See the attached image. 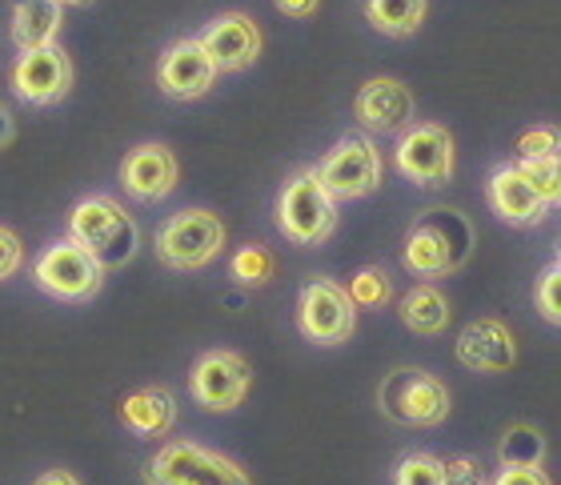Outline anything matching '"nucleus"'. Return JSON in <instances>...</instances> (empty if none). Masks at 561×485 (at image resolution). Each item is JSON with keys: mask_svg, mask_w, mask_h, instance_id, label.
<instances>
[{"mask_svg": "<svg viewBox=\"0 0 561 485\" xmlns=\"http://www.w3.org/2000/svg\"><path fill=\"white\" fill-rule=\"evenodd\" d=\"M490 485H553L541 465H502Z\"/></svg>", "mask_w": 561, "mask_h": 485, "instance_id": "31", "label": "nucleus"}, {"mask_svg": "<svg viewBox=\"0 0 561 485\" xmlns=\"http://www.w3.org/2000/svg\"><path fill=\"white\" fill-rule=\"evenodd\" d=\"M393 485H445V462L433 453H410L401 458Z\"/></svg>", "mask_w": 561, "mask_h": 485, "instance_id": "26", "label": "nucleus"}, {"mask_svg": "<svg viewBox=\"0 0 561 485\" xmlns=\"http://www.w3.org/2000/svg\"><path fill=\"white\" fill-rule=\"evenodd\" d=\"M277 226L293 245H325L337 229V201L325 193L313 169H301L285 181L277 197Z\"/></svg>", "mask_w": 561, "mask_h": 485, "instance_id": "3", "label": "nucleus"}, {"mask_svg": "<svg viewBox=\"0 0 561 485\" xmlns=\"http://www.w3.org/2000/svg\"><path fill=\"white\" fill-rule=\"evenodd\" d=\"M233 277L241 285H265L273 277V257H270V249L265 245H245L241 253L233 257Z\"/></svg>", "mask_w": 561, "mask_h": 485, "instance_id": "27", "label": "nucleus"}, {"mask_svg": "<svg viewBox=\"0 0 561 485\" xmlns=\"http://www.w3.org/2000/svg\"><path fill=\"white\" fill-rule=\"evenodd\" d=\"M65 4L57 0H12V45L21 53L57 45L60 21H65Z\"/></svg>", "mask_w": 561, "mask_h": 485, "instance_id": "20", "label": "nucleus"}, {"mask_svg": "<svg viewBox=\"0 0 561 485\" xmlns=\"http://www.w3.org/2000/svg\"><path fill=\"white\" fill-rule=\"evenodd\" d=\"M430 0H365V21L386 36H413L425 21Z\"/></svg>", "mask_w": 561, "mask_h": 485, "instance_id": "22", "label": "nucleus"}, {"mask_svg": "<svg viewBox=\"0 0 561 485\" xmlns=\"http://www.w3.org/2000/svg\"><path fill=\"white\" fill-rule=\"evenodd\" d=\"M297 330L313 345H345L357 330V309H353L345 285L313 277L297 297Z\"/></svg>", "mask_w": 561, "mask_h": 485, "instance_id": "8", "label": "nucleus"}, {"mask_svg": "<svg viewBox=\"0 0 561 485\" xmlns=\"http://www.w3.org/2000/svg\"><path fill=\"white\" fill-rule=\"evenodd\" d=\"M33 485H81V482H77L69 470H48V474H41Z\"/></svg>", "mask_w": 561, "mask_h": 485, "instance_id": "34", "label": "nucleus"}, {"mask_svg": "<svg viewBox=\"0 0 561 485\" xmlns=\"http://www.w3.org/2000/svg\"><path fill=\"white\" fill-rule=\"evenodd\" d=\"M145 482L149 485H253L233 458L205 450V446H193V441H169L164 450L152 453V462L145 465Z\"/></svg>", "mask_w": 561, "mask_h": 485, "instance_id": "5", "label": "nucleus"}, {"mask_svg": "<svg viewBox=\"0 0 561 485\" xmlns=\"http://www.w3.org/2000/svg\"><path fill=\"white\" fill-rule=\"evenodd\" d=\"M69 89H72V60L57 45L21 53L16 65H12V93L21 96L24 105H57V101H65Z\"/></svg>", "mask_w": 561, "mask_h": 485, "instance_id": "12", "label": "nucleus"}, {"mask_svg": "<svg viewBox=\"0 0 561 485\" xmlns=\"http://www.w3.org/2000/svg\"><path fill=\"white\" fill-rule=\"evenodd\" d=\"M33 281L57 301H89L101 293L105 285V269L96 265L81 245H72L69 238L48 245L41 257L33 261Z\"/></svg>", "mask_w": 561, "mask_h": 485, "instance_id": "9", "label": "nucleus"}, {"mask_svg": "<svg viewBox=\"0 0 561 485\" xmlns=\"http://www.w3.org/2000/svg\"><path fill=\"white\" fill-rule=\"evenodd\" d=\"M12 141V117H9V108L0 105V149Z\"/></svg>", "mask_w": 561, "mask_h": 485, "instance_id": "35", "label": "nucleus"}, {"mask_svg": "<svg viewBox=\"0 0 561 485\" xmlns=\"http://www.w3.org/2000/svg\"><path fill=\"white\" fill-rule=\"evenodd\" d=\"M398 313L413 333H421V337H437V333L449 325V301H445V293L433 289V285H413L410 293L398 301Z\"/></svg>", "mask_w": 561, "mask_h": 485, "instance_id": "21", "label": "nucleus"}, {"mask_svg": "<svg viewBox=\"0 0 561 485\" xmlns=\"http://www.w3.org/2000/svg\"><path fill=\"white\" fill-rule=\"evenodd\" d=\"M502 465H541L546 458V441L534 426H514L502 438Z\"/></svg>", "mask_w": 561, "mask_h": 485, "instance_id": "24", "label": "nucleus"}, {"mask_svg": "<svg viewBox=\"0 0 561 485\" xmlns=\"http://www.w3.org/2000/svg\"><path fill=\"white\" fill-rule=\"evenodd\" d=\"M561 137L553 125H541V129L522 132L517 141V165H541V161H558Z\"/></svg>", "mask_w": 561, "mask_h": 485, "instance_id": "25", "label": "nucleus"}, {"mask_svg": "<svg viewBox=\"0 0 561 485\" xmlns=\"http://www.w3.org/2000/svg\"><path fill=\"white\" fill-rule=\"evenodd\" d=\"M249 361L237 349H213L193 366L188 373V393L197 397V405L213 409V414H229L237 405L245 402L249 393Z\"/></svg>", "mask_w": 561, "mask_h": 485, "instance_id": "10", "label": "nucleus"}, {"mask_svg": "<svg viewBox=\"0 0 561 485\" xmlns=\"http://www.w3.org/2000/svg\"><path fill=\"white\" fill-rule=\"evenodd\" d=\"M273 4H277L280 16H289V21H305V16H313L321 0H273Z\"/></svg>", "mask_w": 561, "mask_h": 485, "instance_id": "33", "label": "nucleus"}, {"mask_svg": "<svg viewBox=\"0 0 561 485\" xmlns=\"http://www.w3.org/2000/svg\"><path fill=\"white\" fill-rule=\"evenodd\" d=\"M121 422L137 438H164L176 426V397L164 385H145L121 402Z\"/></svg>", "mask_w": 561, "mask_h": 485, "instance_id": "19", "label": "nucleus"}, {"mask_svg": "<svg viewBox=\"0 0 561 485\" xmlns=\"http://www.w3.org/2000/svg\"><path fill=\"white\" fill-rule=\"evenodd\" d=\"M445 485H490V482H485L478 462L457 458V462H445Z\"/></svg>", "mask_w": 561, "mask_h": 485, "instance_id": "32", "label": "nucleus"}, {"mask_svg": "<svg viewBox=\"0 0 561 485\" xmlns=\"http://www.w3.org/2000/svg\"><path fill=\"white\" fill-rule=\"evenodd\" d=\"M522 173L529 177V185L541 193V201L550 205H558V197H561V169H558V161H541V165H517Z\"/></svg>", "mask_w": 561, "mask_h": 485, "instance_id": "29", "label": "nucleus"}, {"mask_svg": "<svg viewBox=\"0 0 561 485\" xmlns=\"http://www.w3.org/2000/svg\"><path fill=\"white\" fill-rule=\"evenodd\" d=\"M561 261L553 257L550 265H546V273L538 277V289H534V301H538L541 317L550 321V325H558L561 321Z\"/></svg>", "mask_w": 561, "mask_h": 485, "instance_id": "28", "label": "nucleus"}, {"mask_svg": "<svg viewBox=\"0 0 561 485\" xmlns=\"http://www.w3.org/2000/svg\"><path fill=\"white\" fill-rule=\"evenodd\" d=\"M398 173L417 185H445L454 177V137L442 125H410L398 141Z\"/></svg>", "mask_w": 561, "mask_h": 485, "instance_id": "11", "label": "nucleus"}, {"mask_svg": "<svg viewBox=\"0 0 561 485\" xmlns=\"http://www.w3.org/2000/svg\"><path fill=\"white\" fill-rule=\"evenodd\" d=\"M353 117L362 120L365 132L377 137H401L413 125V93L398 77H374L353 96Z\"/></svg>", "mask_w": 561, "mask_h": 485, "instance_id": "13", "label": "nucleus"}, {"mask_svg": "<svg viewBox=\"0 0 561 485\" xmlns=\"http://www.w3.org/2000/svg\"><path fill=\"white\" fill-rule=\"evenodd\" d=\"M457 361L473 369V373H505L517 361L514 333L505 330L497 317L469 321L461 337H457Z\"/></svg>", "mask_w": 561, "mask_h": 485, "instance_id": "17", "label": "nucleus"}, {"mask_svg": "<svg viewBox=\"0 0 561 485\" xmlns=\"http://www.w3.org/2000/svg\"><path fill=\"white\" fill-rule=\"evenodd\" d=\"M57 4H89V0H57Z\"/></svg>", "mask_w": 561, "mask_h": 485, "instance_id": "36", "label": "nucleus"}, {"mask_svg": "<svg viewBox=\"0 0 561 485\" xmlns=\"http://www.w3.org/2000/svg\"><path fill=\"white\" fill-rule=\"evenodd\" d=\"M473 253V226L457 209H430L405 233V269L417 277H449Z\"/></svg>", "mask_w": 561, "mask_h": 485, "instance_id": "1", "label": "nucleus"}, {"mask_svg": "<svg viewBox=\"0 0 561 485\" xmlns=\"http://www.w3.org/2000/svg\"><path fill=\"white\" fill-rule=\"evenodd\" d=\"M377 405L398 426H442L449 417V390L425 369H393L377 385Z\"/></svg>", "mask_w": 561, "mask_h": 485, "instance_id": "6", "label": "nucleus"}, {"mask_svg": "<svg viewBox=\"0 0 561 485\" xmlns=\"http://www.w3.org/2000/svg\"><path fill=\"white\" fill-rule=\"evenodd\" d=\"M225 226L209 209H185L173 213L157 229V257L176 273H197L221 257Z\"/></svg>", "mask_w": 561, "mask_h": 485, "instance_id": "4", "label": "nucleus"}, {"mask_svg": "<svg viewBox=\"0 0 561 485\" xmlns=\"http://www.w3.org/2000/svg\"><path fill=\"white\" fill-rule=\"evenodd\" d=\"M197 41L209 53L217 72H241L261 57V28L245 12H225V16L209 21Z\"/></svg>", "mask_w": 561, "mask_h": 485, "instance_id": "15", "label": "nucleus"}, {"mask_svg": "<svg viewBox=\"0 0 561 485\" xmlns=\"http://www.w3.org/2000/svg\"><path fill=\"white\" fill-rule=\"evenodd\" d=\"M176 157L164 145H137L129 157L121 161V189L129 193L133 201H164L176 189Z\"/></svg>", "mask_w": 561, "mask_h": 485, "instance_id": "16", "label": "nucleus"}, {"mask_svg": "<svg viewBox=\"0 0 561 485\" xmlns=\"http://www.w3.org/2000/svg\"><path fill=\"white\" fill-rule=\"evenodd\" d=\"M485 197H490V209L502 217L505 226H538L541 217L550 213V205L541 201V193L529 185V177L517 165L493 169Z\"/></svg>", "mask_w": 561, "mask_h": 485, "instance_id": "18", "label": "nucleus"}, {"mask_svg": "<svg viewBox=\"0 0 561 485\" xmlns=\"http://www.w3.org/2000/svg\"><path fill=\"white\" fill-rule=\"evenodd\" d=\"M69 241L81 245L101 269H121L137 257L140 233L125 209L113 197H84L69 213Z\"/></svg>", "mask_w": 561, "mask_h": 485, "instance_id": "2", "label": "nucleus"}, {"mask_svg": "<svg viewBox=\"0 0 561 485\" xmlns=\"http://www.w3.org/2000/svg\"><path fill=\"white\" fill-rule=\"evenodd\" d=\"M350 301L353 309H386L389 301H393V277H389L386 269H362V273H353V281H350Z\"/></svg>", "mask_w": 561, "mask_h": 485, "instance_id": "23", "label": "nucleus"}, {"mask_svg": "<svg viewBox=\"0 0 561 485\" xmlns=\"http://www.w3.org/2000/svg\"><path fill=\"white\" fill-rule=\"evenodd\" d=\"M24 265V245L9 226H0V281H9L12 273Z\"/></svg>", "mask_w": 561, "mask_h": 485, "instance_id": "30", "label": "nucleus"}, {"mask_svg": "<svg viewBox=\"0 0 561 485\" xmlns=\"http://www.w3.org/2000/svg\"><path fill=\"white\" fill-rule=\"evenodd\" d=\"M313 173L333 201H357L381 185V153L369 137H341Z\"/></svg>", "mask_w": 561, "mask_h": 485, "instance_id": "7", "label": "nucleus"}, {"mask_svg": "<svg viewBox=\"0 0 561 485\" xmlns=\"http://www.w3.org/2000/svg\"><path fill=\"white\" fill-rule=\"evenodd\" d=\"M217 77L221 72L213 69L209 53L201 48L197 36H185V41L169 45L161 53V60H157V84L173 101H197V96H205L217 84Z\"/></svg>", "mask_w": 561, "mask_h": 485, "instance_id": "14", "label": "nucleus"}]
</instances>
